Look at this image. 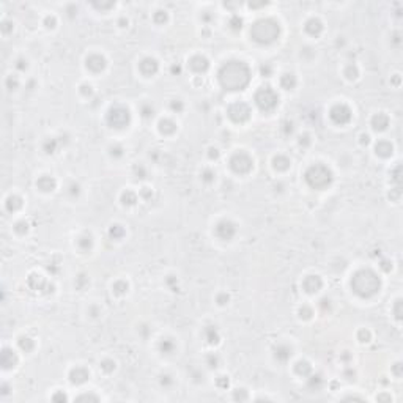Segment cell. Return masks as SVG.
Masks as SVG:
<instances>
[{"instance_id": "cell-7", "label": "cell", "mask_w": 403, "mask_h": 403, "mask_svg": "<svg viewBox=\"0 0 403 403\" xmlns=\"http://www.w3.org/2000/svg\"><path fill=\"white\" fill-rule=\"evenodd\" d=\"M106 368H109V372L112 373L117 368V362L114 361V359H106V361H101L99 362V370L106 373Z\"/></svg>"}, {"instance_id": "cell-6", "label": "cell", "mask_w": 403, "mask_h": 403, "mask_svg": "<svg viewBox=\"0 0 403 403\" xmlns=\"http://www.w3.org/2000/svg\"><path fill=\"white\" fill-rule=\"evenodd\" d=\"M342 74H344V77L348 82H355V81L359 79V77H361V70H359V66L356 65V62H348L344 66V70H342Z\"/></svg>"}, {"instance_id": "cell-5", "label": "cell", "mask_w": 403, "mask_h": 403, "mask_svg": "<svg viewBox=\"0 0 403 403\" xmlns=\"http://www.w3.org/2000/svg\"><path fill=\"white\" fill-rule=\"evenodd\" d=\"M394 153V143L391 140H384L380 139L378 142H375V154L380 158H391Z\"/></svg>"}, {"instance_id": "cell-1", "label": "cell", "mask_w": 403, "mask_h": 403, "mask_svg": "<svg viewBox=\"0 0 403 403\" xmlns=\"http://www.w3.org/2000/svg\"><path fill=\"white\" fill-rule=\"evenodd\" d=\"M304 33L311 37V40H318L320 35L324 30V24L323 21L318 18V16H311L306 22H304Z\"/></svg>"}, {"instance_id": "cell-2", "label": "cell", "mask_w": 403, "mask_h": 403, "mask_svg": "<svg viewBox=\"0 0 403 403\" xmlns=\"http://www.w3.org/2000/svg\"><path fill=\"white\" fill-rule=\"evenodd\" d=\"M99 62H107V60L104 58V55L102 54H91L90 57H87V62H85V66H87V71L90 73H102V70H104V66L106 65H99Z\"/></svg>"}, {"instance_id": "cell-3", "label": "cell", "mask_w": 403, "mask_h": 403, "mask_svg": "<svg viewBox=\"0 0 403 403\" xmlns=\"http://www.w3.org/2000/svg\"><path fill=\"white\" fill-rule=\"evenodd\" d=\"M389 117L386 112H375V115L372 117V122H370V126L373 131H378V133H383L388 130L389 126Z\"/></svg>"}, {"instance_id": "cell-4", "label": "cell", "mask_w": 403, "mask_h": 403, "mask_svg": "<svg viewBox=\"0 0 403 403\" xmlns=\"http://www.w3.org/2000/svg\"><path fill=\"white\" fill-rule=\"evenodd\" d=\"M57 187V181L54 175H41L37 179V191L40 189L41 192H54Z\"/></svg>"}]
</instances>
